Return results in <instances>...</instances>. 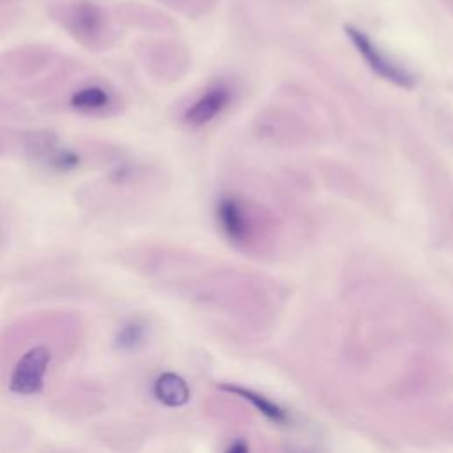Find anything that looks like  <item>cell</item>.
<instances>
[{"label": "cell", "instance_id": "obj_1", "mask_svg": "<svg viewBox=\"0 0 453 453\" xmlns=\"http://www.w3.org/2000/svg\"><path fill=\"white\" fill-rule=\"evenodd\" d=\"M51 14L83 46L103 50L113 41V30L106 12L92 2L60 4L51 9Z\"/></svg>", "mask_w": 453, "mask_h": 453}, {"label": "cell", "instance_id": "obj_2", "mask_svg": "<svg viewBox=\"0 0 453 453\" xmlns=\"http://www.w3.org/2000/svg\"><path fill=\"white\" fill-rule=\"evenodd\" d=\"M53 352L48 345H34L25 350L9 373V389L19 396H32L42 391Z\"/></svg>", "mask_w": 453, "mask_h": 453}, {"label": "cell", "instance_id": "obj_3", "mask_svg": "<svg viewBox=\"0 0 453 453\" xmlns=\"http://www.w3.org/2000/svg\"><path fill=\"white\" fill-rule=\"evenodd\" d=\"M345 32H347L349 39L352 41V44L356 46V50L359 51V55L372 67V71H375L379 76H382L384 80H388L398 87H412L414 85V76L407 69H403L402 65H398L396 62L388 58L384 53H380V50L368 39L366 34H363L361 30H357L354 27H345Z\"/></svg>", "mask_w": 453, "mask_h": 453}, {"label": "cell", "instance_id": "obj_4", "mask_svg": "<svg viewBox=\"0 0 453 453\" xmlns=\"http://www.w3.org/2000/svg\"><path fill=\"white\" fill-rule=\"evenodd\" d=\"M69 106L81 115H110L119 108V97L110 85L103 81H87L71 92Z\"/></svg>", "mask_w": 453, "mask_h": 453}, {"label": "cell", "instance_id": "obj_5", "mask_svg": "<svg viewBox=\"0 0 453 453\" xmlns=\"http://www.w3.org/2000/svg\"><path fill=\"white\" fill-rule=\"evenodd\" d=\"M232 92L226 85L219 83L205 90L184 113V122L200 127L207 122H211L214 117H218L230 103Z\"/></svg>", "mask_w": 453, "mask_h": 453}, {"label": "cell", "instance_id": "obj_6", "mask_svg": "<svg viewBox=\"0 0 453 453\" xmlns=\"http://www.w3.org/2000/svg\"><path fill=\"white\" fill-rule=\"evenodd\" d=\"M218 221L223 234L235 244L248 242L251 235V223L246 209L237 198H221L218 203Z\"/></svg>", "mask_w": 453, "mask_h": 453}, {"label": "cell", "instance_id": "obj_7", "mask_svg": "<svg viewBox=\"0 0 453 453\" xmlns=\"http://www.w3.org/2000/svg\"><path fill=\"white\" fill-rule=\"evenodd\" d=\"M154 395L161 403L170 407H179L188 402L189 388L182 377H179L177 373L166 372L156 379Z\"/></svg>", "mask_w": 453, "mask_h": 453}, {"label": "cell", "instance_id": "obj_8", "mask_svg": "<svg viewBox=\"0 0 453 453\" xmlns=\"http://www.w3.org/2000/svg\"><path fill=\"white\" fill-rule=\"evenodd\" d=\"M221 389H226V391H230V393H234V395H239L241 398L251 402V403L255 405V409H257L260 414H264L267 419H271L273 423H278V425L288 423V414H287V411L281 409L278 403L267 400L265 396H262V395H258V393H255V391H251V389H244V388H241V386H230V384L221 386Z\"/></svg>", "mask_w": 453, "mask_h": 453}, {"label": "cell", "instance_id": "obj_9", "mask_svg": "<svg viewBox=\"0 0 453 453\" xmlns=\"http://www.w3.org/2000/svg\"><path fill=\"white\" fill-rule=\"evenodd\" d=\"M147 338V324L142 319L127 320L115 334V347L120 350L138 349Z\"/></svg>", "mask_w": 453, "mask_h": 453}, {"label": "cell", "instance_id": "obj_10", "mask_svg": "<svg viewBox=\"0 0 453 453\" xmlns=\"http://www.w3.org/2000/svg\"><path fill=\"white\" fill-rule=\"evenodd\" d=\"M0 239H2V230H0Z\"/></svg>", "mask_w": 453, "mask_h": 453}]
</instances>
